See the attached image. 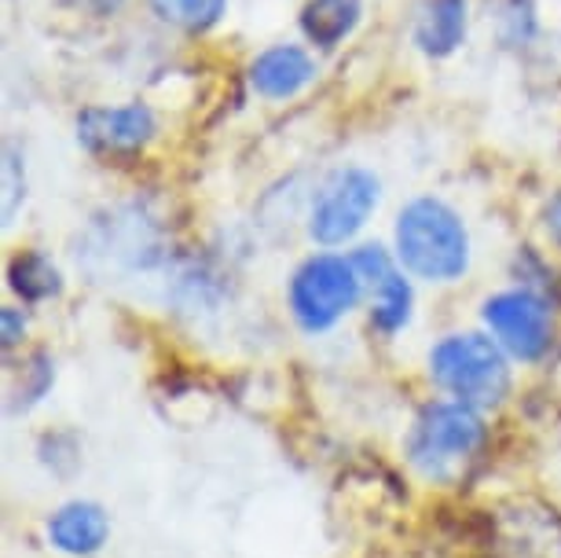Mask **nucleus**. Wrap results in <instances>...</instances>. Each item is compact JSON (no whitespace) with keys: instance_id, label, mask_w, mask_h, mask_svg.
I'll use <instances>...</instances> for the list:
<instances>
[{"instance_id":"obj_1","label":"nucleus","mask_w":561,"mask_h":558,"mask_svg":"<svg viewBox=\"0 0 561 558\" xmlns=\"http://www.w3.org/2000/svg\"><path fill=\"white\" fill-rule=\"evenodd\" d=\"M397 258L419 280L451 283L470 265V236L440 198H415L397 217Z\"/></svg>"},{"instance_id":"obj_2","label":"nucleus","mask_w":561,"mask_h":558,"mask_svg":"<svg viewBox=\"0 0 561 558\" xmlns=\"http://www.w3.org/2000/svg\"><path fill=\"white\" fill-rule=\"evenodd\" d=\"M430 375L455 401L470 408H495L511 394V367L503 345L484 334H451L433 345Z\"/></svg>"},{"instance_id":"obj_3","label":"nucleus","mask_w":561,"mask_h":558,"mask_svg":"<svg viewBox=\"0 0 561 558\" xmlns=\"http://www.w3.org/2000/svg\"><path fill=\"white\" fill-rule=\"evenodd\" d=\"M484 441L478 408L462 401H433L419 412L408 434V459L422 478L448 481Z\"/></svg>"},{"instance_id":"obj_4","label":"nucleus","mask_w":561,"mask_h":558,"mask_svg":"<svg viewBox=\"0 0 561 558\" xmlns=\"http://www.w3.org/2000/svg\"><path fill=\"white\" fill-rule=\"evenodd\" d=\"M364 280L353 265V258L316 254L294 272L290 280V312L305 331H327L359 301Z\"/></svg>"},{"instance_id":"obj_5","label":"nucleus","mask_w":561,"mask_h":558,"mask_svg":"<svg viewBox=\"0 0 561 558\" xmlns=\"http://www.w3.org/2000/svg\"><path fill=\"white\" fill-rule=\"evenodd\" d=\"M378 206V181L367 170H337L312 203L309 231L316 243L342 247L367 225Z\"/></svg>"},{"instance_id":"obj_6","label":"nucleus","mask_w":561,"mask_h":558,"mask_svg":"<svg viewBox=\"0 0 561 558\" xmlns=\"http://www.w3.org/2000/svg\"><path fill=\"white\" fill-rule=\"evenodd\" d=\"M484 323L517 361H539L550 350V309L533 291H506L484 301Z\"/></svg>"},{"instance_id":"obj_7","label":"nucleus","mask_w":561,"mask_h":558,"mask_svg":"<svg viewBox=\"0 0 561 558\" xmlns=\"http://www.w3.org/2000/svg\"><path fill=\"white\" fill-rule=\"evenodd\" d=\"M151 136H154V114L144 103H129V107H89L78 114L81 147L103 158L140 151Z\"/></svg>"},{"instance_id":"obj_8","label":"nucleus","mask_w":561,"mask_h":558,"mask_svg":"<svg viewBox=\"0 0 561 558\" xmlns=\"http://www.w3.org/2000/svg\"><path fill=\"white\" fill-rule=\"evenodd\" d=\"M353 265L370 291V298H375L370 323L382 334H397L411 320V287L404 272L393 265V258L382 247H359L353 254Z\"/></svg>"},{"instance_id":"obj_9","label":"nucleus","mask_w":561,"mask_h":558,"mask_svg":"<svg viewBox=\"0 0 561 558\" xmlns=\"http://www.w3.org/2000/svg\"><path fill=\"white\" fill-rule=\"evenodd\" d=\"M111 536V519L100 503L73 500L48 519V540L62 555H96Z\"/></svg>"},{"instance_id":"obj_10","label":"nucleus","mask_w":561,"mask_h":558,"mask_svg":"<svg viewBox=\"0 0 561 558\" xmlns=\"http://www.w3.org/2000/svg\"><path fill=\"white\" fill-rule=\"evenodd\" d=\"M316 78V67L305 48L294 45H279L268 48L257 62L250 67V86L261 92L264 100H290L309 86Z\"/></svg>"},{"instance_id":"obj_11","label":"nucleus","mask_w":561,"mask_h":558,"mask_svg":"<svg viewBox=\"0 0 561 558\" xmlns=\"http://www.w3.org/2000/svg\"><path fill=\"white\" fill-rule=\"evenodd\" d=\"M466 34V0H426L415 19V45L426 56H451Z\"/></svg>"},{"instance_id":"obj_12","label":"nucleus","mask_w":561,"mask_h":558,"mask_svg":"<svg viewBox=\"0 0 561 558\" xmlns=\"http://www.w3.org/2000/svg\"><path fill=\"white\" fill-rule=\"evenodd\" d=\"M359 23V0H309L301 12V30L312 45L334 48L337 41L353 34Z\"/></svg>"},{"instance_id":"obj_13","label":"nucleus","mask_w":561,"mask_h":558,"mask_svg":"<svg viewBox=\"0 0 561 558\" xmlns=\"http://www.w3.org/2000/svg\"><path fill=\"white\" fill-rule=\"evenodd\" d=\"M8 283L15 294H23L26 301H45L51 294H59V272L45 254H19L8 269Z\"/></svg>"},{"instance_id":"obj_14","label":"nucleus","mask_w":561,"mask_h":558,"mask_svg":"<svg viewBox=\"0 0 561 558\" xmlns=\"http://www.w3.org/2000/svg\"><path fill=\"white\" fill-rule=\"evenodd\" d=\"M228 0H151V8L165 23L184 30H209L225 15Z\"/></svg>"},{"instance_id":"obj_15","label":"nucleus","mask_w":561,"mask_h":558,"mask_svg":"<svg viewBox=\"0 0 561 558\" xmlns=\"http://www.w3.org/2000/svg\"><path fill=\"white\" fill-rule=\"evenodd\" d=\"M23 195V162H19L15 147H4V217L12 220L15 214V198Z\"/></svg>"},{"instance_id":"obj_16","label":"nucleus","mask_w":561,"mask_h":558,"mask_svg":"<svg viewBox=\"0 0 561 558\" xmlns=\"http://www.w3.org/2000/svg\"><path fill=\"white\" fill-rule=\"evenodd\" d=\"M23 331H26V320L19 316V309L8 305V309H4V345H8V350H12L19 339H23Z\"/></svg>"},{"instance_id":"obj_17","label":"nucleus","mask_w":561,"mask_h":558,"mask_svg":"<svg viewBox=\"0 0 561 558\" xmlns=\"http://www.w3.org/2000/svg\"><path fill=\"white\" fill-rule=\"evenodd\" d=\"M547 228H550V236H554L558 243H561V195H558L554 203H550V209H547Z\"/></svg>"},{"instance_id":"obj_18","label":"nucleus","mask_w":561,"mask_h":558,"mask_svg":"<svg viewBox=\"0 0 561 558\" xmlns=\"http://www.w3.org/2000/svg\"><path fill=\"white\" fill-rule=\"evenodd\" d=\"M96 4H100V8H114L118 0H96Z\"/></svg>"}]
</instances>
